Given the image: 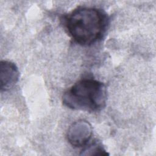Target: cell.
I'll list each match as a JSON object with an SVG mask.
<instances>
[{
	"mask_svg": "<svg viewBox=\"0 0 156 156\" xmlns=\"http://www.w3.org/2000/svg\"><path fill=\"white\" fill-rule=\"evenodd\" d=\"M62 20L71 38L82 46H90L101 40L109 24V18L102 9L79 6L65 15Z\"/></svg>",
	"mask_w": 156,
	"mask_h": 156,
	"instance_id": "obj_1",
	"label": "cell"
},
{
	"mask_svg": "<svg viewBox=\"0 0 156 156\" xmlns=\"http://www.w3.org/2000/svg\"><path fill=\"white\" fill-rule=\"evenodd\" d=\"M105 85L92 78L81 79L68 89L62 96V102L73 110L97 112L106 105Z\"/></svg>",
	"mask_w": 156,
	"mask_h": 156,
	"instance_id": "obj_2",
	"label": "cell"
},
{
	"mask_svg": "<svg viewBox=\"0 0 156 156\" xmlns=\"http://www.w3.org/2000/svg\"><path fill=\"white\" fill-rule=\"evenodd\" d=\"M93 129L90 123L85 119L73 122L68 129L66 138L74 147H82L87 144L91 138Z\"/></svg>",
	"mask_w": 156,
	"mask_h": 156,
	"instance_id": "obj_3",
	"label": "cell"
},
{
	"mask_svg": "<svg viewBox=\"0 0 156 156\" xmlns=\"http://www.w3.org/2000/svg\"><path fill=\"white\" fill-rule=\"evenodd\" d=\"M20 73L16 65L7 60L0 62V88L1 91L12 88L17 83Z\"/></svg>",
	"mask_w": 156,
	"mask_h": 156,
	"instance_id": "obj_4",
	"label": "cell"
},
{
	"mask_svg": "<svg viewBox=\"0 0 156 156\" xmlns=\"http://www.w3.org/2000/svg\"><path fill=\"white\" fill-rule=\"evenodd\" d=\"M80 155H107L109 154L104 149L101 143L98 141H93L91 143L86 146Z\"/></svg>",
	"mask_w": 156,
	"mask_h": 156,
	"instance_id": "obj_5",
	"label": "cell"
}]
</instances>
